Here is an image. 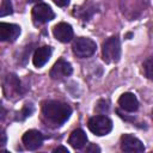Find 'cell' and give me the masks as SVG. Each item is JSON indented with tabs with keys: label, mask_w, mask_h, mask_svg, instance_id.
Segmentation results:
<instances>
[{
	"label": "cell",
	"mask_w": 153,
	"mask_h": 153,
	"mask_svg": "<svg viewBox=\"0 0 153 153\" xmlns=\"http://www.w3.org/2000/svg\"><path fill=\"white\" fill-rule=\"evenodd\" d=\"M50 56H51V48L44 45V47H41V48L36 49V51L32 56V62H33L35 67L41 68L49 61Z\"/></svg>",
	"instance_id": "cell-12"
},
{
	"label": "cell",
	"mask_w": 153,
	"mask_h": 153,
	"mask_svg": "<svg viewBox=\"0 0 153 153\" xmlns=\"http://www.w3.org/2000/svg\"><path fill=\"white\" fill-rule=\"evenodd\" d=\"M6 140H7V136H6V133L2 128H0V146H4L6 143Z\"/></svg>",
	"instance_id": "cell-17"
},
{
	"label": "cell",
	"mask_w": 153,
	"mask_h": 153,
	"mask_svg": "<svg viewBox=\"0 0 153 153\" xmlns=\"http://www.w3.org/2000/svg\"><path fill=\"white\" fill-rule=\"evenodd\" d=\"M13 13V6L11 0H2L0 4V17H6Z\"/></svg>",
	"instance_id": "cell-14"
},
{
	"label": "cell",
	"mask_w": 153,
	"mask_h": 153,
	"mask_svg": "<svg viewBox=\"0 0 153 153\" xmlns=\"http://www.w3.org/2000/svg\"><path fill=\"white\" fill-rule=\"evenodd\" d=\"M44 117L55 126L63 124L72 114V108L60 100H47L42 105Z\"/></svg>",
	"instance_id": "cell-1"
},
{
	"label": "cell",
	"mask_w": 153,
	"mask_h": 153,
	"mask_svg": "<svg viewBox=\"0 0 153 153\" xmlns=\"http://www.w3.org/2000/svg\"><path fill=\"white\" fill-rule=\"evenodd\" d=\"M118 105L128 112H134L139 108V102L134 93L126 92L118 98Z\"/></svg>",
	"instance_id": "cell-11"
},
{
	"label": "cell",
	"mask_w": 153,
	"mask_h": 153,
	"mask_svg": "<svg viewBox=\"0 0 153 153\" xmlns=\"http://www.w3.org/2000/svg\"><path fill=\"white\" fill-rule=\"evenodd\" d=\"M103 60L108 63H116L121 57V43L117 37H110L103 43Z\"/></svg>",
	"instance_id": "cell-2"
},
{
	"label": "cell",
	"mask_w": 153,
	"mask_h": 153,
	"mask_svg": "<svg viewBox=\"0 0 153 153\" xmlns=\"http://www.w3.org/2000/svg\"><path fill=\"white\" fill-rule=\"evenodd\" d=\"M23 143H24L26 149L35 151V149H37L38 147L42 146V143H43V135H42L41 131L35 130V129L27 130L23 135Z\"/></svg>",
	"instance_id": "cell-9"
},
{
	"label": "cell",
	"mask_w": 153,
	"mask_h": 153,
	"mask_svg": "<svg viewBox=\"0 0 153 153\" xmlns=\"http://www.w3.org/2000/svg\"><path fill=\"white\" fill-rule=\"evenodd\" d=\"M72 72H73V68L71 63L65 61L63 59H60L55 62V65L50 69V76L54 80H61L66 76H69Z\"/></svg>",
	"instance_id": "cell-7"
},
{
	"label": "cell",
	"mask_w": 153,
	"mask_h": 153,
	"mask_svg": "<svg viewBox=\"0 0 153 153\" xmlns=\"http://www.w3.org/2000/svg\"><path fill=\"white\" fill-rule=\"evenodd\" d=\"M54 2H55L57 6H60V7H63V6H67V5H68L69 0H54Z\"/></svg>",
	"instance_id": "cell-19"
},
{
	"label": "cell",
	"mask_w": 153,
	"mask_h": 153,
	"mask_svg": "<svg viewBox=\"0 0 153 153\" xmlns=\"http://www.w3.org/2000/svg\"><path fill=\"white\" fill-rule=\"evenodd\" d=\"M60 152L68 153V149H67L66 147H63V146H59V147H56V148L54 149V153H60Z\"/></svg>",
	"instance_id": "cell-20"
},
{
	"label": "cell",
	"mask_w": 153,
	"mask_h": 153,
	"mask_svg": "<svg viewBox=\"0 0 153 153\" xmlns=\"http://www.w3.org/2000/svg\"><path fill=\"white\" fill-rule=\"evenodd\" d=\"M121 148L128 153H141L145 151L143 143L130 134H124L121 137Z\"/></svg>",
	"instance_id": "cell-5"
},
{
	"label": "cell",
	"mask_w": 153,
	"mask_h": 153,
	"mask_svg": "<svg viewBox=\"0 0 153 153\" xmlns=\"http://www.w3.org/2000/svg\"><path fill=\"white\" fill-rule=\"evenodd\" d=\"M32 111H33V106H32L31 104H26V105L22 109V111L18 112L17 120H24V118H26L27 116H30V115L32 114Z\"/></svg>",
	"instance_id": "cell-15"
},
{
	"label": "cell",
	"mask_w": 153,
	"mask_h": 153,
	"mask_svg": "<svg viewBox=\"0 0 153 153\" xmlns=\"http://www.w3.org/2000/svg\"><path fill=\"white\" fill-rule=\"evenodd\" d=\"M86 152H100V148L97 146V145H94V143H91L87 148H86Z\"/></svg>",
	"instance_id": "cell-18"
},
{
	"label": "cell",
	"mask_w": 153,
	"mask_h": 153,
	"mask_svg": "<svg viewBox=\"0 0 153 153\" xmlns=\"http://www.w3.org/2000/svg\"><path fill=\"white\" fill-rule=\"evenodd\" d=\"M73 53L81 59L88 57L94 54L97 45L96 42L87 37H79L73 42Z\"/></svg>",
	"instance_id": "cell-4"
},
{
	"label": "cell",
	"mask_w": 153,
	"mask_h": 153,
	"mask_svg": "<svg viewBox=\"0 0 153 153\" xmlns=\"http://www.w3.org/2000/svg\"><path fill=\"white\" fill-rule=\"evenodd\" d=\"M54 17H55V14H54L53 10L47 4H38L32 8V18L35 19V22H37L39 24L48 23Z\"/></svg>",
	"instance_id": "cell-6"
},
{
	"label": "cell",
	"mask_w": 153,
	"mask_h": 153,
	"mask_svg": "<svg viewBox=\"0 0 153 153\" xmlns=\"http://www.w3.org/2000/svg\"><path fill=\"white\" fill-rule=\"evenodd\" d=\"M36 1H39V0H27V2H36Z\"/></svg>",
	"instance_id": "cell-21"
},
{
	"label": "cell",
	"mask_w": 153,
	"mask_h": 153,
	"mask_svg": "<svg viewBox=\"0 0 153 153\" xmlns=\"http://www.w3.org/2000/svg\"><path fill=\"white\" fill-rule=\"evenodd\" d=\"M88 129L98 135V136H103L109 134L112 130V122L109 117L103 116V115H98V116H93L88 120Z\"/></svg>",
	"instance_id": "cell-3"
},
{
	"label": "cell",
	"mask_w": 153,
	"mask_h": 153,
	"mask_svg": "<svg viewBox=\"0 0 153 153\" xmlns=\"http://www.w3.org/2000/svg\"><path fill=\"white\" fill-rule=\"evenodd\" d=\"M20 35V27L17 24L0 23V42H14Z\"/></svg>",
	"instance_id": "cell-8"
},
{
	"label": "cell",
	"mask_w": 153,
	"mask_h": 153,
	"mask_svg": "<svg viewBox=\"0 0 153 153\" xmlns=\"http://www.w3.org/2000/svg\"><path fill=\"white\" fill-rule=\"evenodd\" d=\"M53 35L57 41L62 43H67L73 38V29L67 23H59L54 26Z\"/></svg>",
	"instance_id": "cell-10"
},
{
	"label": "cell",
	"mask_w": 153,
	"mask_h": 153,
	"mask_svg": "<svg viewBox=\"0 0 153 153\" xmlns=\"http://www.w3.org/2000/svg\"><path fill=\"white\" fill-rule=\"evenodd\" d=\"M68 143L75 148V149H80L82 148L86 143H87V136L86 133L82 129H75L72 131L69 139H68Z\"/></svg>",
	"instance_id": "cell-13"
},
{
	"label": "cell",
	"mask_w": 153,
	"mask_h": 153,
	"mask_svg": "<svg viewBox=\"0 0 153 153\" xmlns=\"http://www.w3.org/2000/svg\"><path fill=\"white\" fill-rule=\"evenodd\" d=\"M143 69H145V74L147 75V78L148 79H151L152 78V59L149 57V59H147L146 60V62L143 63Z\"/></svg>",
	"instance_id": "cell-16"
}]
</instances>
